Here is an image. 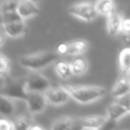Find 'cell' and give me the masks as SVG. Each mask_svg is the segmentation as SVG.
Returning <instances> with one entry per match:
<instances>
[{
    "instance_id": "obj_1",
    "label": "cell",
    "mask_w": 130,
    "mask_h": 130,
    "mask_svg": "<svg viewBox=\"0 0 130 130\" xmlns=\"http://www.w3.org/2000/svg\"><path fill=\"white\" fill-rule=\"evenodd\" d=\"M61 87L69 93L71 99L81 104L94 103L106 94L104 87L99 86H81L62 83Z\"/></svg>"
},
{
    "instance_id": "obj_2",
    "label": "cell",
    "mask_w": 130,
    "mask_h": 130,
    "mask_svg": "<svg viewBox=\"0 0 130 130\" xmlns=\"http://www.w3.org/2000/svg\"><path fill=\"white\" fill-rule=\"evenodd\" d=\"M59 54L57 52L45 51L37 54L23 55L20 57L19 62L22 67L31 71H39L58 61Z\"/></svg>"
},
{
    "instance_id": "obj_3",
    "label": "cell",
    "mask_w": 130,
    "mask_h": 130,
    "mask_svg": "<svg viewBox=\"0 0 130 130\" xmlns=\"http://www.w3.org/2000/svg\"><path fill=\"white\" fill-rule=\"evenodd\" d=\"M1 87V95L6 96L12 100H23L26 101L28 96L26 78H5Z\"/></svg>"
},
{
    "instance_id": "obj_4",
    "label": "cell",
    "mask_w": 130,
    "mask_h": 130,
    "mask_svg": "<svg viewBox=\"0 0 130 130\" xmlns=\"http://www.w3.org/2000/svg\"><path fill=\"white\" fill-rule=\"evenodd\" d=\"M69 13L72 16L85 22H92L99 14L96 10L95 4L88 1L72 5L69 7Z\"/></svg>"
},
{
    "instance_id": "obj_5",
    "label": "cell",
    "mask_w": 130,
    "mask_h": 130,
    "mask_svg": "<svg viewBox=\"0 0 130 130\" xmlns=\"http://www.w3.org/2000/svg\"><path fill=\"white\" fill-rule=\"evenodd\" d=\"M87 41L83 39L73 40L68 43H61L56 48V52L62 55H80L88 50Z\"/></svg>"
},
{
    "instance_id": "obj_6",
    "label": "cell",
    "mask_w": 130,
    "mask_h": 130,
    "mask_svg": "<svg viewBox=\"0 0 130 130\" xmlns=\"http://www.w3.org/2000/svg\"><path fill=\"white\" fill-rule=\"evenodd\" d=\"M26 86L28 92L44 93L51 87V83L45 76L38 73L37 71H33L26 77Z\"/></svg>"
},
{
    "instance_id": "obj_7",
    "label": "cell",
    "mask_w": 130,
    "mask_h": 130,
    "mask_svg": "<svg viewBox=\"0 0 130 130\" xmlns=\"http://www.w3.org/2000/svg\"><path fill=\"white\" fill-rule=\"evenodd\" d=\"M44 94L47 100V103L53 105H56V106L65 104L71 99L69 93L61 86L60 87H52L51 86L47 90L44 92Z\"/></svg>"
},
{
    "instance_id": "obj_8",
    "label": "cell",
    "mask_w": 130,
    "mask_h": 130,
    "mask_svg": "<svg viewBox=\"0 0 130 130\" xmlns=\"http://www.w3.org/2000/svg\"><path fill=\"white\" fill-rule=\"evenodd\" d=\"M28 109L31 114H37L42 112L45 109L47 100L44 93L29 92L26 98Z\"/></svg>"
},
{
    "instance_id": "obj_9",
    "label": "cell",
    "mask_w": 130,
    "mask_h": 130,
    "mask_svg": "<svg viewBox=\"0 0 130 130\" xmlns=\"http://www.w3.org/2000/svg\"><path fill=\"white\" fill-rule=\"evenodd\" d=\"M107 116L94 115L79 119L77 122V127L79 129H100L108 121Z\"/></svg>"
},
{
    "instance_id": "obj_10",
    "label": "cell",
    "mask_w": 130,
    "mask_h": 130,
    "mask_svg": "<svg viewBox=\"0 0 130 130\" xmlns=\"http://www.w3.org/2000/svg\"><path fill=\"white\" fill-rule=\"evenodd\" d=\"M17 11L21 14L22 18L28 19L33 16H36L39 13V8L36 3L30 0H20Z\"/></svg>"
},
{
    "instance_id": "obj_11",
    "label": "cell",
    "mask_w": 130,
    "mask_h": 130,
    "mask_svg": "<svg viewBox=\"0 0 130 130\" xmlns=\"http://www.w3.org/2000/svg\"><path fill=\"white\" fill-rule=\"evenodd\" d=\"M107 17V32L110 37H116L121 31V24L124 18L117 12H113Z\"/></svg>"
},
{
    "instance_id": "obj_12",
    "label": "cell",
    "mask_w": 130,
    "mask_h": 130,
    "mask_svg": "<svg viewBox=\"0 0 130 130\" xmlns=\"http://www.w3.org/2000/svg\"><path fill=\"white\" fill-rule=\"evenodd\" d=\"M130 92V79L126 77V75H122L117 82L115 83L114 87H112L111 95L114 98H119L124 96L125 94Z\"/></svg>"
},
{
    "instance_id": "obj_13",
    "label": "cell",
    "mask_w": 130,
    "mask_h": 130,
    "mask_svg": "<svg viewBox=\"0 0 130 130\" xmlns=\"http://www.w3.org/2000/svg\"><path fill=\"white\" fill-rule=\"evenodd\" d=\"M2 27L9 38H19V37L23 36L26 32V25L23 21L2 24Z\"/></svg>"
},
{
    "instance_id": "obj_14",
    "label": "cell",
    "mask_w": 130,
    "mask_h": 130,
    "mask_svg": "<svg viewBox=\"0 0 130 130\" xmlns=\"http://www.w3.org/2000/svg\"><path fill=\"white\" fill-rule=\"evenodd\" d=\"M127 113V110L118 101L110 104L107 108V117L110 120L115 121V122Z\"/></svg>"
},
{
    "instance_id": "obj_15",
    "label": "cell",
    "mask_w": 130,
    "mask_h": 130,
    "mask_svg": "<svg viewBox=\"0 0 130 130\" xmlns=\"http://www.w3.org/2000/svg\"><path fill=\"white\" fill-rule=\"evenodd\" d=\"M77 122L78 120L74 119L71 117H61L60 119H56L53 126H51V129L53 130H64V129H73L77 127Z\"/></svg>"
},
{
    "instance_id": "obj_16",
    "label": "cell",
    "mask_w": 130,
    "mask_h": 130,
    "mask_svg": "<svg viewBox=\"0 0 130 130\" xmlns=\"http://www.w3.org/2000/svg\"><path fill=\"white\" fill-rule=\"evenodd\" d=\"M95 7L98 13L104 16H109L111 14L115 9L114 0H96Z\"/></svg>"
},
{
    "instance_id": "obj_17",
    "label": "cell",
    "mask_w": 130,
    "mask_h": 130,
    "mask_svg": "<svg viewBox=\"0 0 130 130\" xmlns=\"http://www.w3.org/2000/svg\"><path fill=\"white\" fill-rule=\"evenodd\" d=\"M119 63L122 75H127L130 73V47H126L120 52Z\"/></svg>"
},
{
    "instance_id": "obj_18",
    "label": "cell",
    "mask_w": 130,
    "mask_h": 130,
    "mask_svg": "<svg viewBox=\"0 0 130 130\" xmlns=\"http://www.w3.org/2000/svg\"><path fill=\"white\" fill-rule=\"evenodd\" d=\"M55 71L62 79H68L73 75L71 63L64 61H57L55 63Z\"/></svg>"
},
{
    "instance_id": "obj_19",
    "label": "cell",
    "mask_w": 130,
    "mask_h": 130,
    "mask_svg": "<svg viewBox=\"0 0 130 130\" xmlns=\"http://www.w3.org/2000/svg\"><path fill=\"white\" fill-rule=\"evenodd\" d=\"M71 70L75 76H82L87 71L88 62L85 58H78L71 61Z\"/></svg>"
},
{
    "instance_id": "obj_20",
    "label": "cell",
    "mask_w": 130,
    "mask_h": 130,
    "mask_svg": "<svg viewBox=\"0 0 130 130\" xmlns=\"http://www.w3.org/2000/svg\"><path fill=\"white\" fill-rule=\"evenodd\" d=\"M15 107L12 99L6 96L1 95V102H0V113L5 116H11L14 113Z\"/></svg>"
},
{
    "instance_id": "obj_21",
    "label": "cell",
    "mask_w": 130,
    "mask_h": 130,
    "mask_svg": "<svg viewBox=\"0 0 130 130\" xmlns=\"http://www.w3.org/2000/svg\"><path fill=\"white\" fill-rule=\"evenodd\" d=\"M13 127L16 130H27L30 129L31 126L33 123L32 119L29 116H20V117L16 118L13 121Z\"/></svg>"
},
{
    "instance_id": "obj_22",
    "label": "cell",
    "mask_w": 130,
    "mask_h": 130,
    "mask_svg": "<svg viewBox=\"0 0 130 130\" xmlns=\"http://www.w3.org/2000/svg\"><path fill=\"white\" fill-rule=\"evenodd\" d=\"M21 21H23V19L22 18V16L17 10L2 13V24L12 23V22H21Z\"/></svg>"
},
{
    "instance_id": "obj_23",
    "label": "cell",
    "mask_w": 130,
    "mask_h": 130,
    "mask_svg": "<svg viewBox=\"0 0 130 130\" xmlns=\"http://www.w3.org/2000/svg\"><path fill=\"white\" fill-rule=\"evenodd\" d=\"M10 72V61L7 57L5 55L0 56V76L2 79L8 77Z\"/></svg>"
},
{
    "instance_id": "obj_24",
    "label": "cell",
    "mask_w": 130,
    "mask_h": 130,
    "mask_svg": "<svg viewBox=\"0 0 130 130\" xmlns=\"http://www.w3.org/2000/svg\"><path fill=\"white\" fill-rule=\"evenodd\" d=\"M20 0H5L1 6V13H6L10 11H15L18 9Z\"/></svg>"
},
{
    "instance_id": "obj_25",
    "label": "cell",
    "mask_w": 130,
    "mask_h": 130,
    "mask_svg": "<svg viewBox=\"0 0 130 130\" xmlns=\"http://www.w3.org/2000/svg\"><path fill=\"white\" fill-rule=\"evenodd\" d=\"M118 102H119V103L127 110L128 113H130V92L128 93V94H125L122 97L119 98Z\"/></svg>"
},
{
    "instance_id": "obj_26",
    "label": "cell",
    "mask_w": 130,
    "mask_h": 130,
    "mask_svg": "<svg viewBox=\"0 0 130 130\" xmlns=\"http://www.w3.org/2000/svg\"><path fill=\"white\" fill-rule=\"evenodd\" d=\"M14 129L13 121H10L6 119H0V130H12Z\"/></svg>"
},
{
    "instance_id": "obj_27",
    "label": "cell",
    "mask_w": 130,
    "mask_h": 130,
    "mask_svg": "<svg viewBox=\"0 0 130 130\" xmlns=\"http://www.w3.org/2000/svg\"><path fill=\"white\" fill-rule=\"evenodd\" d=\"M121 32L130 35V18H124L121 24Z\"/></svg>"
},
{
    "instance_id": "obj_28",
    "label": "cell",
    "mask_w": 130,
    "mask_h": 130,
    "mask_svg": "<svg viewBox=\"0 0 130 130\" xmlns=\"http://www.w3.org/2000/svg\"><path fill=\"white\" fill-rule=\"evenodd\" d=\"M122 41L125 45H130V35L124 34V36H123V38H122Z\"/></svg>"
},
{
    "instance_id": "obj_29",
    "label": "cell",
    "mask_w": 130,
    "mask_h": 130,
    "mask_svg": "<svg viewBox=\"0 0 130 130\" xmlns=\"http://www.w3.org/2000/svg\"><path fill=\"white\" fill-rule=\"evenodd\" d=\"M34 129L41 130V129H42V127H41V126H37V125H34V124H33L32 126H31V127H30V130H34Z\"/></svg>"
},
{
    "instance_id": "obj_30",
    "label": "cell",
    "mask_w": 130,
    "mask_h": 130,
    "mask_svg": "<svg viewBox=\"0 0 130 130\" xmlns=\"http://www.w3.org/2000/svg\"><path fill=\"white\" fill-rule=\"evenodd\" d=\"M30 1H33V2L36 3V2H38V1H39V0H30Z\"/></svg>"
}]
</instances>
